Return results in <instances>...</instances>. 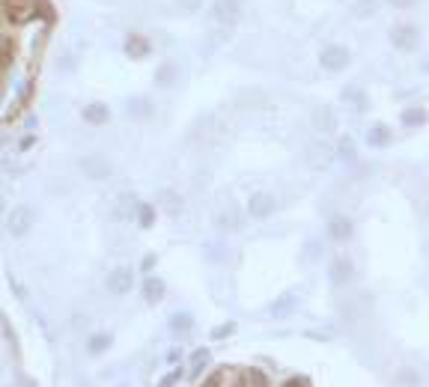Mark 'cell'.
I'll list each match as a JSON object with an SVG mask.
<instances>
[{
    "instance_id": "cell-1",
    "label": "cell",
    "mask_w": 429,
    "mask_h": 387,
    "mask_svg": "<svg viewBox=\"0 0 429 387\" xmlns=\"http://www.w3.org/2000/svg\"><path fill=\"white\" fill-rule=\"evenodd\" d=\"M242 15H245L242 0H212V6H209V18L221 27H236L242 21Z\"/></svg>"
},
{
    "instance_id": "cell-2",
    "label": "cell",
    "mask_w": 429,
    "mask_h": 387,
    "mask_svg": "<svg viewBox=\"0 0 429 387\" xmlns=\"http://www.w3.org/2000/svg\"><path fill=\"white\" fill-rule=\"evenodd\" d=\"M355 274H358V268L352 262V256H346V253H337L334 260L328 262V280H331L337 289H343V286L352 283Z\"/></svg>"
},
{
    "instance_id": "cell-3",
    "label": "cell",
    "mask_w": 429,
    "mask_h": 387,
    "mask_svg": "<svg viewBox=\"0 0 429 387\" xmlns=\"http://www.w3.org/2000/svg\"><path fill=\"white\" fill-rule=\"evenodd\" d=\"M352 63V54H349L346 45H325L322 51H319V66L325 69V72H343V69Z\"/></svg>"
},
{
    "instance_id": "cell-4",
    "label": "cell",
    "mask_w": 429,
    "mask_h": 387,
    "mask_svg": "<svg viewBox=\"0 0 429 387\" xmlns=\"http://www.w3.org/2000/svg\"><path fill=\"white\" fill-rule=\"evenodd\" d=\"M391 45L396 48V51H414L417 45H421V30H417L414 24H408V21H400V24H394L391 27Z\"/></svg>"
},
{
    "instance_id": "cell-5",
    "label": "cell",
    "mask_w": 429,
    "mask_h": 387,
    "mask_svg": "<svg viewBox=\"0 0 429 387\" xmlns=\"http://www.w3.org/2000/svg\"><path fill=\"white\" fill-rule=\"evenodd\" d=\"M325 233H328V238H331V242H337V244H346V242H352V238H355V221H352V217H349V215L337 212V215L328 217Z\"/></svg>"
},
{
    "instance_id": "cell-6",
    "label": "cell",
    "mask_w": 429,
    "mask_h": 387,
    "mask_svg": "<svg viewBox=\"0 0 429 387\" xmlns=\"http://www.w3.org/2000/svg\"><path fill=\"white\" fill-rule=\"evenodd\" d=\"M304 158H307V164H310L313 170H328V167H331V164L337 161V152H334V146H331V143L316 141V143L307 146Z\"/></svg>"
},
{
    "instance_id": "cell-7",
    "label": "cell",
    "mask_w": 429,
    "mask_h": 387,
    "mask_svg": "<svg viewBox=\"0 0 429 387\" xmlns=\"http://www.w3.org/2000/svg\"><path fill=\"white\" fill-rule=\"evenodd\" d=\"M277 208V200L268 191H254L247 197V215L254 217V221H268V217L274 215Z\"/></svg>"
},
{
    "instance_id": "cell-8",
    "label": "cell",
    "mask_w": 429,
    "mask_h": 387,
    "mask_svg": "<svg viewBox=\"0 0 429 387\" xmlns=\"http://www.w3.org/2000/svg\"><path fill=\"white\" fill-rule=\"evenodd\" d=\"M81 173L89 179V182H105V179H111L114 167L105 155H84L81 158Z\"/></svg>"
},
{
    "instance_id": "cell-9",
    "label": "cell",
    "mask_w": 429,
    "mask_h": 387,
    "mask_svg": "<svg viewBox=\"0 0 429 387\" xmlns=\"http://www.w3.org/2000/svg\"><path fill=\"white\" fill-rule=\"evenodd\" d=\"M30 226H33V208H30V206H15L12 212H9V217H6L9 235L21 238V235L30 233Z\"/></svg>"
},
{
    "instance_id": "cell-10",
    "label": "cell",
    "mask_w": 429,
    "mask_h": 387,
    "mask_svg": "<svg viewBox=\"0 0 429 387\" xmlns=\"http://www.w3.org/2000/svg\"><path fill=\"white\" fill-rule=\"evenodd\" d=\"M105 286H107V292L111 295H128L134 289V271L128 265H119V268H114V271L107 274Z\"/></svg>"
},
{
    "instance_id": "cell-11",
    "label": "cell",
    "mask_w": 429,
    "mask_h": 387,
    "mask_svg": "<svg viewBox=\"0 0 429 387\" xmlns=\"http://www.w3.org/2000/svg\"><path fill=\"white\" fill-rule=\"evenodd\" d=\"M123 51L128 60H146L152 54V42H149L146 33H128L123 39Z\"/></svg>"
},
{
    "instance_id": "cell-12",
    "label": "cell",
    "mask_w": 429,
    "mask_h": 387,
    "mask_svg": "<svg viewBox=\"0 0 429 387\" xmlns=\"http://www.w3.org/2000/svg\"><path fill=\"white\" fill-rule=\"evenodd\" d=\"M310 125H313V132L319 134H334L337 132V111L334 107H316V111L310 114Z\"/></svg>"
},
{
    "instance_id": "cell-13",
    "label": "cell",
    "mask_w": 429,
    "mask_h": 387,
    "mask_svg": "<svg viewBox=\"0 0 429 387\" xmlns=\"http://www.w3.org/2000/svg\"><path fill=\"white\" fill-rule=\"evenodd\" d=\"M295 307H298V295L283 292L281 298H274V301L268 304V316H272V319H289V316L295 313Z\"/></svg>"
},
{
    "instance_id": "cell-14",
    "label": "cell",
    "mask_w": 429,
    "mask_h": 387,
    "mask_svg": "<svg viewBox=\"0 0 429 387\" xmlns=\"http://www.w3.org/2000/svg\"><path fill=\"white\" fill-rule=\"evenodd\" d=\"M81 116H84V123H89V125H107V123H111V107H107L105 102H89L81 111Z\"/></svg>"
},
{
    "instance_id": "cell-15",
    "label": "cell",
    "mask_w": 429,
    "mask_h": 387,
    "mask_svg": "<svg viewBox=\"0 0 429 387\" xmlns=\"http://www.w3.org/2000/svg\"><path fill=\"white\" fill-rule=\"evenodd\" d=\"M164 295H167V283L161 280V277L149 274L146 280H143V301L146 304H161Z\"/></svg>"
},
{
    "instance_id": "cell-16",
    "label": "cell",
    "mask_w": 429,
    "mask_h": 387,
    "mask_svg": "<svg viewBox=\"0 0 429 387\" xmlns=\"http://www.w3.org/2000/svg\"><path fill=\"white\" fill-rule=\"evenodd\" d=\"M176 81H179V66L173 63V60H164V63L155 69V87L170 89Z\"/></svg>"
},
{
    "instance_id": "cell-17",
    "label": "cell",
    "mask_w": 429,
    "mask_h": 387,
    "mask_svg": "<svg viewBox=\"0 0 429 387\" xmlns=\"http://www.w3.org/2000/svg\"><path fill=\"white\" fill-rule=\"evenodd\" d=\"M167 327H170V334H173V336H188V334L194 331V316H191V313H185V310H179V313L170 316Z\"/></svg>"
},
{
    "instance_id": "cell-18",
    "label": "cell",
    "mask_w": 429,
    "mask_h": 387,
    "mask_svg": "<svg viewBox=\"0 0 429 387\" xmlns=\"http://www.w3.org/2000/svg\"><path fill=\"white\" fill-rule=\"evenodd\" d=\"M215 226L224 233H236V230H242V215L236 208H224V212L215 215Z\"/></svg>"
},
{
    "instance_id": "cell-19",
    "label": "cell",
    "mask_w": 429,
    "mask_h": 387,
    "mask_svg": "<svg viewBox=\"0 0 429 387\" xmlns=\"http://www.w3.org/2000/svg\"><path fill=\"white\" fill-rule=\"evenodd\" d=\"M334 152H337V161H343V164H355L358 161V146H355V141L349 134H343L340 141H337Z\"/></svg>"
},
{
    "instance_id": "cell-20",
    "label": "cell",
    "mask_w": 429,
    "mask_h": 387,
    "mask_svg": "<svg viewBox=\"0 0 429 387\" xmlns=\"http://www.w3.org/2000/svg\"><path fill=\"white\" fill-rule=\"evenodd\" d=\"M158 203H161V208L167 215H179L182 212V197H179V191H173V188H167V191H161L158 194Z\"/></svg>"
},
{
    "instance_id": "cell-21",
    "label": "cell",
    "mask_w": 429,
    "mask_h": 387,
    "mask_svg": "<svg viewBox=\"0 0 429 387\" xmlns=\"http://www.w3.org/2000/svg\"><path fill=\"white\" fill-rule=\"evenodd\" d=\"M400 119H403L405 128H421V125H426L429 111L426 107H405V111L400 114Z\"/></svg>"
},
{
    "instance_id": "cell-22",
    "label": "cell",
    "mask_w": 429,
    "mask_h": 387,
    "mask_svg": "<svg viewBox=\"0 0 429 387\" xmlns=\"http://www.w3.org/2000/svg\"><path fill=\"white\" fill-rule=\"evenodd\" d=\"M367 143H370L373 149H382V146H387V143H391V128H387L385 123L373 125L370 132H367Z\"/></svg>"
},
{
    "instance_id": "cell-23",
    "label": "cell",
    "mask_w": 429,
    "mask_h": 387,
    "mask_svg": "<svg viewBox=\"0 0 429 387\" xmlns=\"http://www.w3.org/2000/svg\"><path fill=\"white\" fill-rule=\"evenodd\" d=\"M111 345H114V336H111V334H93V336L87 340V352L96 357V354H105L107 349H111Z\"/></svg>"
},
{
    "instance_id": "cell-24",
    "label": "cell",
    "mask_w": 429,
    "mask_h": 387,
    "mask_svg": "<svg viewBox=\"0 0 429 387\" xmlns=\"http://www.w3.org/2000/svg\"><path fill=\"white\" fill-rule=\"evenodd\" d=\"M394 387H421V372L412 370V366H403V370L394 375Z\"/></svg>"
},
{
    "instance_id": "cell-25",
    "label": "cell",
    "mask_w": 429,
    "mask_h": 387,
    "mask_svg": "<svg viewBox=\"0 0 429 387\" xmlns=\"http://www.w3.org/2000/svg\"><path fill=\"white\" fill-rule=\"evenodd\" d=\"M128 114H132L134 119H149V116H152V102L143 98V96H137V98L128 102Z\"/></svg>"
},
{
    "instance_id": "cell-26",
    "label": "cell",
    "mask_w": 429,
    "mask_h": 387,
    "mask_svg": "<svg viewBox=\"0 0 429 387\" xmlns=\"http://www.w3.org/2000/svg\"><path fill=\"white\" fill-rule=\"evenodd\" d=\"M242 381H245V387H272L268 375L263 370H256V366H251V370H242Z\"/></svg>"
},
{
    "instance_id": "cell-27",
    "label": "cell",
    "mask_w": 429,
    "mask_h": 387,
    "mask_svg": "<svg viewBox=\"0 0 429 387\" xmlns=\"http://www.w3.org/2000/svg\"><path fill=\"white\" fill-rule=\"evenodd\" d=\"M137 224L143 226V230H152L155 226V206H149V203H137Z\"/></svg>"
},
{
    "instance_id": "cell-28",
    "label": "cell",
    "mask_w": 429,
    "mask_h": 387,
    "mask_svg": "<svg viewBox=\"0 0 429 387\" xmlns=\"http://www.w3.org/2000/svg\"><path fill=\"white\" fill-rule=\"evenodd\" d=\"M209 357H212V354H209V349H197L191 354V379H200L203 370L209 366Z\"/></svg>"
},
{
    "instance_id": "cell-29",
    "label": "cell",
    "mask_w": 429,
    "mask_h": 387,
    "mask_svg": "<svg viewBox=\"0 0 429 387\" xmlns=\"http://www.w3.org/2000/svg\"><path fill=\"white\" fill-rule=\"evenodd\" d=\"M15 60V45L9 36H0V69H9Z\"/></svg>"
},
{
    "instance_id": "cell-30",
    "label": "cell",
    "mask_w": 429,
    "mask_h": 387,
    "mask_svg": "<svg viewBox=\"0 0 429 387\" xmlns=\"http://www.w3.org/2000/svg\"><path fill=\"white\" fill-rule=\"evenodd\" d=\"M378 6H382V0H355V15L373 18V15H378Z\"/></svg>"
},
{
    "instance_id": "cell-31",
    "label": "cell",
    "mask_w": 429,
    "mask_h": 387,
    "mask_svg": "<svg viewBox=\"0 0 429 387\" xmlns=\"http://www.w3.org/2000/svg\"><path fill=\"white\" fill-rule=\"evenodd\" d=\"M236 334V322H224L221 327H215L212 331V340H227V336Z\"/></svg>"
},
{
    "instance_id": "cell-32",
    "label": "cell",
    "mask_w": 429,
    "mask_h": 387,
    "mask_svg": "<svg viewBox=\"0 0 429 387\" xmlns=\"http://www.w3.org/2000/svg\"><path fill=\"white\" fill-rule=\"evenodd\" d=\"M182 375H185V372H182V370H179V366H176L173 372H167V375H164V379H161V384H158V387H176L179 381H182Z\"/></svg>"
},
{
    "instance_id": "cell-33",
    "label": "cell",
    "mask_w": 429,
    "mask_h": 387,
    "mask_svg": "<svg viewBox=\"0 0 429 387\" xmlns=\"http://www.w3.org/2000/svg\"><path fill=\"white\" fill-rule=\"evenodd\" d=\"M176 3H179L182 12H197V9L203 6V0H176Z\"/></svg>"
},
{
    "instance_id": "cell-34",
    "label": "cell",
    "mask_w": 429,
    "mask_h": 387,
    "mask_svg": "<svg viewBox=\"0 0 429 387\" xmlns=\"http://www.w3.org/2000/svg\"><path fill=\"white\" fill-rule=\"evenodd\" d=\"M385 3H387V6H394V9H412V6L417 3V0H385Z\"/></svg>"
},
{
    "instance_id": "cell-35",
    "label": "cell",
    "mask_w": 429,
    "mask_h": 387,
    "mask_svg": "<svg viewBox=\"0 0 429 387\" xmlns=\"http://www.w3.org/2000/svg\"><path fill=\"white\" fill-rule=\"evenodd\" d=\"M3 334H6V340L9 345H12V352H18V343H15V334H12V327H9V322L3 319Z\"/></svg>"
},
{
    "instance_id": "cell-36",
    "label": "cell",
    "mask_w": 429,
    "mask_h": 387,
    "mask_svg": "<svg viewBox=\"0 0 429 387\" xmlns=\"http://www.w3.org/2000/svg\"><path fill=\"white\" fill-rule=\"evenodd\" d=\"M155 262H158V260H155V253H149V256H143V262H141V268H143V274H146V271H152V268H155Z\"/></svg>"
},
{
    "instance_id": "cell-37",
    "label": "cell",
    "mask_w": 429,
    "mask_h": 387,
    "mask_svg": "<svg viewBox=\"0 0 429 387\" xmlns=\"http://www.w3.org/2000/svg\"><path fill=\"white\" fill-rule=\"evenodd\" d=\"M283 387H310V381H307V379H292V381H286Z\"/></svg>"
},
{
    "instance_id": "cell-38",
    "label": "cell",
    "mask_w": 429,
    "mask_h": 387,
    "mask_svg": "<svg viewBox=\"0 0 429 387\" xmlns=\"http://www.w3.org/2000/svg\"><path fill=\"white\" fill-rule=\"evenodd\" d=\"M179 357H182V352H179V349H173V352H167V363H179Z\"/></svg>"
},
{
    "instance_id": "cell-39",
    "label": "cell",
    "mask_w": 429,
    "mask_h": 387,
    "mask_svg": "<svg viewBox=\"0 0 429 387\" xmlns=\"http://www.w3.org/2000/svg\"><path fill=\"white\" fill-rule=\"evenodd\" d=\"M421 212H423V217H426V224H429V200L421 206Z\"/></svg>"
}]
</instances>
